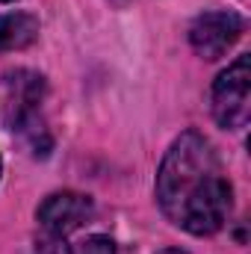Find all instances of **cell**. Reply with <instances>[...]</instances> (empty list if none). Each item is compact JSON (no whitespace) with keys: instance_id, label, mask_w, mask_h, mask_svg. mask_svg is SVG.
<instances>
[{"instance_id":"cell-1","label":"cell","mask_w":251,"mask_h":254,"mask_svg":"<svg viewBox=\"0 0 251 254\" xmlns=\"http://www.w3.org/2000/svg\"><path fill=\"white\" fill-rule=\"evenodd\" d=\"M157 204L163 216L192 237L216 234L231 210V181L213 151L198 133H181L166 151L157 172Z\"/></svg>"},{"instance_id":"cell-2","label":"cell","mask_w":251,"mask_h":254,"mask_svg":"<svg viewBox=\"0 0 251 254\" xmlns=\"http://www.w3.org/2000/svg\"><path fill=\"white\" fill-rule=\"evenodd\" d=\"M210 107H213V119L225 130H240L249 125L251 116V57L243 54L237 57V63L228 65L213 89H210Z\"/></svg>"},{"instance_id":"cell-3","label":"cell","mask_w":251,"mask_h":254,"mask_svg":"<svg viewBox=\"0 0 251 254\" xmlns=\"http://www.w3.org/2000/svg\"><path fill=\"white\" fill-rule=\"evenodd\" d=\"M243 33H246V21L237 12L213 9V12H204V15H198L192 21V27H189V45H192V51L198 57L219 60V57H225L240 42Z\"/></svg>"},{"instance_id":"cell-4","label":"cell","mask_w":251,"mask_h":254,"mask_svg":"<svg viewBox=\"0 0 251 254\" xmlns=\"http://www.w3.org/2000/svg\"><path fill=\"white\" fill-rule=\"evenodd\" d=\"M95 213V204L89 195H80V192H54L48 195L39 210H36V219L39 225L45 228V234L51 237H68L74 234L77 228H83Z\"/></svg>"},{"instance_id":"cell-5","label":"cell","mask_w":251,"mask_h":254,"mask_svg":"<svg viewBox=\"0 0 251 254\" xmlns=\"http://www.w3.org/2000/svg\"><path fill=\"white\" fill-rule=\"evenodd\" d=\"M39 39V21L30 12H12L0 15V54L6 51H24Z\"/></svg>"},{"instance_id":"cell-6","label":"cell","mask_w":251,"mask_h":254,"mask_svg":"<svg viewBox=\"0 0 251 254\" xmlns=\"http://www.w3.org/2000/svg\"><path fill=\"white\" fill-rule=\"evenodd\" d=\"M71 254H116V243L104 234H95V237H86Z\"/></svg>"},{"instance_id":"cell-7","label":"cell","mask_w":251,"mask_h":254,"mask_svg":"<svg viewBox=\"0 0 251 254\" xmlns=\"http://www.w3.org/2000/svg\"><path fill=\"white\" fill-rule=\"evenodd\" d=\"M160 254H189V252H181V249H166V252H160Z\"/></svg>"},{"instance_id":"cell-8","label":"cell","mask_w":251,"mask_h":254,"mask_svg":"<svg viewBox=\"0 0 251 254\" xmlns=\"http://www.w3.org/2000/svg\"><path fill=\"white\" fill-rule=\"evenodd\" d=\"M113 3H119V6H125V3H127V0H113Z\"/></svg>"},{"instance_id":"cell-9","label":"cell","mask_w":251,"mask_h":254,"mask_svg":"<svg viewBox=\"0 0 251 254\" xmlns=\"http://www.w3.org/2000/svg\"><path fill=\"white\" fill-rule=\"evenodd\" d=\"M0 3H15V0H0Z\"/></svg>"},{"instance_id":"cell-10","label":"cell","mask_w":251,"mask_h":254,"mask_svg":"<svg viewBox=\"0 0 251 254\" xmlns=\"http://www.w3.org/2000/svg\"><path fill=\"white\" fill-rule=\"evenodd\" d=\"M0 172H3V163H0Z\"/></svg>"}]
</instances>
